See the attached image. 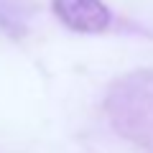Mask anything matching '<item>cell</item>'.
I'll list each match as a JSON object with an SVG mask.
<instances>
[{"mask_svg": "<svg viewBox=\"0 0 153 153\" xmlns=\"http://www.w3.org/2000/svg\"><path fill=\"white\" fill-rule=\"evenodd\" d=\"M54 13L66 28L79 33L105 31L110 23V10L102 0H54Z\"/></svg>", "mask_w": 153, "mask_h": 153, "instance_id": "1", "label": "cell"}]
</instances>
